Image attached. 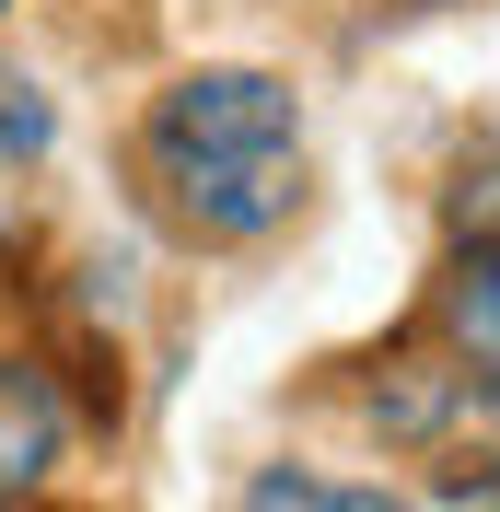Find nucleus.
Returning <instances> with one entry per match:
<instances>
[{"label":"nucleus","mask_w":500,"mask_h":512,"mask_svg":"<svg viewBox=\"0 0 500 512\" xmlns=\"http://www.w3.org/2000/svg\"><path fill=\"white\" fill-rule=\"evenodd\" d=\"M140 175L198 245H256L303 210V105L280 70H175L140 117Z\"/></svg>","instance_id":"1"},{"label":"nucleus","mask_w":500,"mask_h":512,"mask_svg":"<svg viewBox=\"0 0 500 512\" xmlns=\"http://www.w3.org/2000/svg\"><path fill=\"white\" fill-rule=\"evenodd\" d=\"M70 454V408L35 361H0V501H35Z\"/></svg>","instance_id":"2"},{"label":"nucleus","mask_w":500,"mask_h":512,"mask_svg":"<svg viewBox=\"0 0 500 512\" xmlns=\"http://www.w3.org/2000/svg\"><path fill=\"white\" fill-rule=\"evenodd\" d=\"M233 512H407V501L396 489H349V478H326V466H256Z\"/></svg>","instance_id":"3"},{"label":"nucleus","mask_w":500,"mask_h":512,"mask_svg":"<svg viewBox=\"0 0 500 512\" xmlns=\"http://www.w3.org/2000/svg\"><path fill=\"white\" fill-rule=\"evenodd\" d=\"M442 326L466 338L477 361H500V233H477L466 256H454V291H442Z\"/></svg>","instance_id":"4"},{"label":"nucleus","mask_w":500,"mask_h":512,"mask_svg":"<svg viewBox=\"0 0 500 512\" xmlns=\"http://www.w3.org/2000/svg\"><path fill=\"white\" fill-rule=\"evenodd\" d=\"M0 152H47V94L35 82H0Z\"/></svg>","instance_id":"5"},{"label":"nucleus","mask_w":500,"mask_h":512,"mask_svg":"<svg viewBox=\"0 0 500 512\" xmlns=\"http://www.w3.org/2000/svg\"><path fill=\"white\" fill-rule=\"evenodd\" d=\"M0 12H12V0H0Z\"/></svg>","instance_id":"6"}]
</instances>
